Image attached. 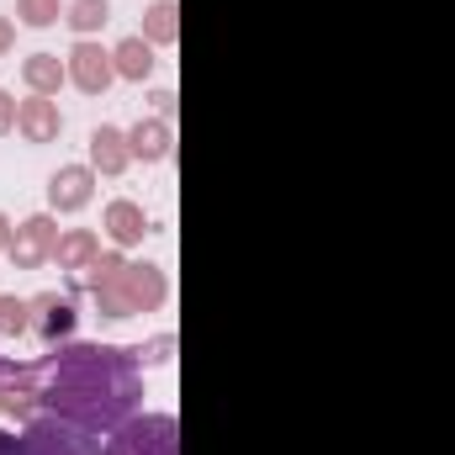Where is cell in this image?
Wrapping results in <instances>:
<instances>
[{
    "mask_svg": "<svg viewBox=\"0 0 455 455\" xmlns=\"http://www.w3.org/2000/svg\"><path fill=\"white\" fill-rule=\"evenodd\" d=\"M37 403L91 435H112L143 403L138 360L132 349H116V344H64L48 355Z\"/></svg>",
    "mask_w": 455,
    "mask_h": 455,
    "instance_id": "6da1fadb",
    "label": "cell"
},
{
    "mask_svg": "<svg viewBox=\"0 0 455 455\" xmlns=\"http://www.w3.org/2000/svg\"><path fill=\"white\" fill-rule=\"evenodd\" d=\"M80 286L96 297L101 318H132V313H154L170 286H164V270L159 265H127L122 254H101L96 265L80 270Z\"/></svg>",
    "mask_w": 455,
    "mask_h": 455,
    "instance_id": "7a4b0ae2",
    "label": "cell"
},
{
    "mask_svg": "<svg viewBox=\"0 0 455 455\" xmlns=\"http://www.w3.org/2000/svg\"><path fill=\"white\" fill-rule=\"evenodd\" d=\"M107 455H180V424L170 413H143L112 429Z\"/></svg>",
    "mask_w": 455,
    "mask_h": 455,
    "instance_id": "3957f363",
    "label": "cell"
},
{
    "mask_svg": "<svg viewBox=\"0 0 455 455\" xmlns=\"http://www.w3.org/2000/svg\"><path fill=\"white\" fill-rule=\"evenodd\" d=\"M21 455H107V451L96 445L91 429H80L59 413H43L21 429Z\"/></svg>",
    "mask_w": 455,
    "mask_h": 455,
    "instance_id": "277c9868",
    "label": "cell"
},
{
    "mask_svg": "<svg viewBox=\"0 0 455 455\" xmlns=\"http://www.w3.org/2000/svg\"><path fill=\"white\" fill-rule=\"evenodd\" d=\"M27 307H32V334L48 344V349H59V344L75 334V323H80L75 302H69V297H59V291H43V297H32Z\"/></svg>",
    "mask_w": 455,
    "mask_h": 455,
    "instance_id": "5b68a950",
    "label": "cell"
},
{
    "mask_svg": "<svg viewBox=\"0 0 455 455\" xmlns=\"http://www.w3.org/2000/svg\"><path fill=\"white\" fill-rule=\"evenodd\" d=\"M69 80L85 91V96H101L107 85L116 80V64L112 53L101 48V43H91V37H80L75 48H69Z\"/></svg>",
    "mask_w": 455,
    "mask_h": 455,
    "instance_id": "8992f818",
    "label": "cell"
},
{
    "mask_svg": "<svg viewBox=\"0 0 455 455\" xmlns=\"http://www.w3.org/2000/svg\"><path fill=\"white\" fill-rule=\"evenodd\" d=\"M53 243H59V228H53V218H27V223L11 233V265L16 270H37L48 254H53Z\"/></svg>",
    "mask_w": 455,
    "mask_h": 455,
    "instance_id": "52a82bcc",
    "label": "cell"
},
{
    "mask_svg": "<svg viewBox=\"0 0 455 455\" xmlns=\"http://www.w3.org/2000/svg\"><path fill=\"white\" fill-rule=\"evenodd\" d=\"M91 196H96V170L91 164H64L48 180V207L53 212H80V207H91Z\"/></svg>",
    "mask_w": 455,
    "mask_h": 455,
    "instance_id": "ba28073f",
    "label": "cell"
},
{
    "mask_svg": "<svg viewBox=\"0 0 455 455\" xmlns=\"http://www.w3.org/2000/svg\"><path fill=\"white\" fill-rule=\"evenodd\" d=\"M59 127H64V116H59V107H53L48 96H32V101L16 107V132H21L27 143H53Z\"/></svg>",
    "mask_w": 455,
    "mask_h": 455,
    "instance_id": "9c48e42d",
    "label": "cell"
},
{
    "mask_svg": "<svg viewBox=\"0 0 455 455\" xmlns=\"http://www.w3.org/2000/svg\"><path fill=\"white\" fill-rule=\"evenodd\" d=\"M127 159H132V143H127L122 127H96V132H91V170H101V175H122Z\"/></svg>",
    "mask_w": 455,
    "mask_h": 455,
    "instance_id": "30bf717a",
    "label": "cell"
},
{
    "mask_svg": "<svg viewBox=\"0 0 455 455\" xmlns=\"http://www.w3.org/2000/svg\"><path fill=\"white\" fill-rule=\"evenodd\" d=\"M53 259H59V270H85V265H96L101 259V238L91 233V228H75V233H59V243H53Z\"/></svg>",
    "mask_w": 455,
    "mask_h": 455,
    "instance_id": "8fae6325",
    "label": "cell"
},
{
    "mask_svg": "<svg viewBox=\"0 0 455 455\" xmlns=\"http://www.w3.org/2000/svg\"><path fill=\"white\" fill-rule=\"evenodd\" d=\"M21 80L32 96H59V85L69 80V64H59V53H32L21 64Z\"/></svg>",
    "mask_w": 455,
    "mask_h": 455,
    "instance_id": "7c38bea8",
    "label": "cell"
},
{
    "mask_svg": "<svg viewBox=\"0 0 455 455\" xmlns=\"http://www.w3.org/2000/svg\"><path fill=\"white\" fill-rule=\"evenodd\" d=\"M112 64L122 80H148L154 75V48H148V37H122L112 48Z\"/></svg>",
    "mask_w": 455,
    "mask_h": 455,
    "instance_id": "4fadbf2b",
    "label": "cell"
},
{
    "mask_svg": "<svg viewBox=\"0 0 455 455\" xmlns=\"http://www.w3.org/2000/svg\"><path fill=\"white\" fill-rule=\"evenodd\" d=\"M107 233H112V243H143V233H148V218H143V207L138 202H112L107 207Z\"/></svg>",
    "mask_w": 455,
    "mask_h": 455,
    "instance_id": "5bb4252c",
    "label": "cell"
},
{
    "mask_svg": "<svg viewBox=\"0 0 455 455\" xmlns=\"http://www.w3.org/2000/svg\"><path fill=\"white\" fill-rule=\"evenodd\" d=\"M127 143H132V159H164L170 154V122L164 116H148V122H138L132 132H127Z\"/></svg>",
    "mask_w": 455,
    "mask_h": 455,
    "instance_id": "9a60e30c",
    "label": "cell"
},
{
    "mask_svg": "<svg viewBox=\"0 0 455 455\" xmlns=\"http://www.w3.org/2000/svg\"><path fill=\"white\" fill-rule=\"evenodd\" d=\"M175 32H180L175 0H154V5L143 11V37H148V43H175Z\"/></svg>",
    "mask_w": 455,
    "mask_h": 455,
    "instance_id": "2e32d148",
    "label": "cell"
},
{
    "mask_svg": "<svg viewBox=\"0 0 455 455\" xmlns=\"http://www.w3.org/2000/svg\"><path fill=\"white\" fill-rule=\"evenodd\" d=\"M107 16H112L107 0H69V5H64V21H69L80 37H91L96 27H107Z\"/></svg>",
    "mask_w": 455,
    "mask_h": 455,
    "instance_id": "e0dca14e",
    "label": "cell"
},
{
    "mask_svg": "<svg viewBox=\"0 0 455 455\" xmlns=\"http://www.w3.org/2000/svg\"><path fill=\"white\" fill-rule=\"evenodd\" d=\"M16 334H32V307L21 297H0V339H16Z\"/></svg>",
    "mask_w": 455,
    "mask_h": 455,
    "instance_id": "ac0fdd59",
    "label": "cell"
},
{
    "mask_svg": "<svg viewBox=\"0 0 455 455\" xmlns=\"http://www.w3.org/2000/svg\"><path fill=\"white\" fill-rule=\"evenodd\" d=\"M16 16H21L27 27H53V21L64 16V5H59V0H16Z\"/></svg>",
    "mask_w": 455,
    "mask_h": 455,
    "instance_id": "d6986e66",
    "label": "cell"
},
{
    "mask_svg": "<svg viewBox=\"0 0 455 455\" xmlns=\"http://www.w3.org/2000/svg\"><path fill=\"white\" fill-rule=\"evenodd\" d=\"M11 127H16V96H5V91H0V138H5Z\"/></svg>",
    "mask_w": 455,
    "mask_h": 455,
    "instance_id": "ffe728a7",
    "label": "cell"
},
{
    "mask_svg": "<svg viewBox=\"0 0 455 455\" xmlns=\"http://www.w3.org/2000/svg\"><path fill=\"white\" fill-rule=\"evenodd\" d=\"M0 376H5V381H16V387H21V381H27V365H11V360H0Z\"/></svg>",
    "mask_w": 455,
    "mask_h": 455,
    "instance_id": "44dd1931",
    "label": "cell"
},
{
    "mask_svg": "<svg viewBox=\"0 0 455 455\" xmlns=\"http://www.w3.org/2000/svg\"><path fill=\"white\" fill-rule=\"evenodd\" d=\"M0 455H21V440L11 429H0Z\"/></svg>",
    "mask_w": 455,
    "mask_h": 455,
    "instance_id": "7402d4cb",
    "label": "cell"
},
{
    "mask_svg": "<svg viewBox=\"0 0 455 455\" xmlns=\"http://www.w3.org/2000/svg\"><path fill=\"white\" fill-rule=\"evenodd\" d=\"M11 37H16V32H11V21H5V16H0V53H5V48H11Z\"/></svg>",
    "mask_w": 455,
    "mask_h": 455,
    "instance_id": "603a6c76",
    "label": "cell"
},
{
    "mask_svg": "<svg viewBox=\"0 0 455 455\" xmlns=\"http://www.w3.org/2000/svg\"><path fill=\"white\" fill-rule=\"evenodd\" d=\"M11 249V223H5V212H0V254Z\"/></svg>",
    "mask_w": 455,
    "mask_h": 455,
    "instance_id": "cb8c5ba5",
    "label": "cell"
}]
</instances>
